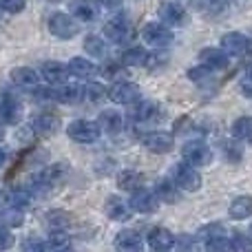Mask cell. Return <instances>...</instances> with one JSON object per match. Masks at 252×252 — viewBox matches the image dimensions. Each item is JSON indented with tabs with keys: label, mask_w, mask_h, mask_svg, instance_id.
Listing matches in <instances>:
<instances>
[{
	"label": "cell",
	"mask_w": 252,
	"mask_h": 252,
	"mask_svg": "<svg viewBox=\"0 0 252 252\" xmlns=\"http://www.w3.org/2000/svg\"><path fill=\"white\" fill-rule=\"evenodd\" d=\"M47 29L53 38L69 42V40H73L80 35L82 22H80L78 18L71 16L69 11H53L51 16L47 18Z\"/></svg>",
	"instance_id": "obj_1"
},
{
	"label": "cell",
	"mask_w": 252,
	"mask_h": 252,
	"mask_svg": "<svg viewBox=\"0 0 252 252\" xmlns=\"http://www.w3.org/2000/svg\"><path fill=\"white\" fill-rule=\"evenodd\" d=\"M102 35L106 38V42L124 47V44H133V40L137 38V29H135V25L128 20V18L115 16V18H111V20L104 22Z\"/></svg>",
	"instance_id": "obj_2"
},
{
	"label": "cell",
	"mask_w": 252,
	"mask_h": 252,
	"mask_svg": "<svg viewBox=\"0 0 252 252\" xmlns=\"http://www.w3.org/2000/svg\"><path fill=\"white\" fill-rule=\"evenodd\" d=\"M170 179L182 188V192H199L201 186H204V177H201L199 168L188 161H177L170 168Z\"/></svg>",
	"instance_id": "obj_3"
},
{
	"label": "cell",
	"mask_w": 252,
	"mask_h": 252,
	"mask_svg": "<svg viewBox=\"0 0 252 252\" xmlns=\"http://www.w3.org/2000/svg\"><path fill=\"white\" fill-rule=\"evenodd\" d=\"M139 38L144 40V44H148L151 49H166L173 44L175 31L168 25H164L161 20H151L139 29Z\"/></svg>",
	"instance_id": "obj_4"
},
{
	"label": "cell",
	"mask_w": 252,
	"mask_h": 252,
	"mask_svg": "<svg viewBox=\"0 0 252 252\" xmlns=\"http://www.w3.org/2000/svg\"><path fill=\"white\" fill-rule=\"evenodd\" d=\"M182 157L184 161L197 166V168H204V166H210L215 159V151L208 142L204 139H186L182 146Z\"/></svg>",
	"instance_id": "obj_5"
},
{
	"label": "cell",
	"mask_w": 252,
	"mask_h": 252,
	"mask_svg": "<svg viewBox=\"0 0 252 252\" xmlns=\"http://www.w3.org/2000/svg\"><path fill=\"white\" fill-rule=\"evenodd\" d=\"M142 97V89L137 82H130V80H115L106 87V100H111L113 104L120 106H130L133 102H137Z\"/></svg>",
	"instance_id": "obj_6"
},
{
	"label": "cell",
	"mask_w": 252,
	"mask_h": 252,
	"mask_svg": "<svg viewBox=\"0 0 252 252\" xmlns=\"http://www.w3.org/2000/svg\"><path fill=\"white\" fill-rule=\"evenodd\" d=\"M66 137L75 144H95L102 137V128L97 124V120H73L66 124Z\"/></svg>",
	"instance_id": "obj_7"
},
{
	"label": "cell",
	"mask_w": 252,
	"mask_h": 252,
	"mask_svg": "<svg viewBox=\"0 0 252 252\" xmlns=\"http://www.w3.org/2000/svg\"><path fill=\"white\" fill-rule=\"evenodd\" d=\"M157 18H159L164 25H168L170 29H184L190 22V13L186 11L184 4H179L177 0H164V2L157 7Z\"/></svg>",
	"instance_id": "obj_8"
},
{
	"label": "cell",
	"mask_w": 252,
	"mask_h": 252,
	"mask_svg": "<svg viewBox=\"0 0 252 252\" xmlns=\"http://www.w3.org/2000/svg\"><path fill=\"white\" fill-rule=\"evenodd\" d=\"M159 118H161L159 102H155V100H142V97H139L137 102H133V104H130L128 120L133 124L148 126V124H155Z\"/></svg>",
	"instance_id": "obj_9"
},
{
	"label": "cell",
	"mask_w": 252,
	"mask_h": 252,
	"mask_svg": "<svg viewBox=\"0 0 252 252\" xmlns=\"http://www.w3.org/2000/svg\"><path fill=\"white\" fill-rule=\"evenodd\" d=\"M159 204L161 201L157 199V195L146 186L128 192V206H130V210L137 215H155L157 210H159Z\"/></svg>",
	"instance_id": "obj_10"
},
{
	"label": "cell",
	"mask_w": 252,
	"mask_h": 252,
	"mask_svg": "<svg viewBox=\"0 0 252 252\" xmlns=\"http://www.w3.org/2000/svg\"><path fill=\"white\" fill-rule=\"evenodd\" d=\"M142 146L153 155H168L175 148V135L168 130H148L142 135Z\"/></svg>",
	"instance_id": "obj_11"
},
{
	"label": "cell",
	"mask_w": 252,
	"mask_h": 252,
	"mask_svg": "<svg viewBox=\"0 0 252 252\" xmlns=\"http://www.w3.org/2000/svg\"><path fill=\"white\" fill-rule=\"evenodd\" d=\"M144 244H146L151 250L166 252V250H173L175 246H177V235L164 226H155L146 232V241H144Z\"/></svg>",
	"instance_id": "obj_12"
},
{
	"label": "cell",
	"mask_w": 252,
	"mask_h": 252,
	"mask_svg": "<svg viewBox=\"0 0 252 252\" xmlns=\"http://www.w3.org/2000/svg\"><path fill=\"white\" fill-rule=\"evenodd\" d=\"M22 120V100L16 93H4L0 100V122L7 126H16Z\"/></svg>",
	"instance_id": "obj_13"
},
{
	"label": "cell",
	"mask_w": 252,
	"mask_h": 252,
	"mask_svg": "<svg viewBox=\"0 0 252 252\" xmlns=\"http://www.w3.org/2000/svg\"><path fill=\"white\" fill-rule=\"evenodd\" d=\"M102 210H104V217H109L111 221L124 223L128 219H133V210L128 206V199H124L122 195H109L104 206H102Z\"/></svg>",
	"instance_id": "obj_14"
},
{
	"label": "cell",
	"mask_w": 252,
	"mask_h": 252,
	"mask_svg": "<svg viewBox=\"0 0 252 252\" xmlns=\"http://www.w3.org/2000/svg\"><path fill=\"white\" fill-rule=\"evenodd\" d=\"M31 128H33L35 137H53V135L58 133V130L62 128V120L58 118L56 113H51V111H42V113H38L33 120H31Z\"/></svg>",
	"instance_id": "obj_15"
},
{
	"label": "cell",
	"mask_w": 252,
	"mask_h": 252,
	"mask_svg": "<svg viewBox=\"0 0 252 252\" xmlns=\"http://www.w3.org/2000/svg\"><path fill=\"white\" fill-rule=\"evenodd\" d=\"M199 62L213 73H217V71H226L230 66V56L221 47H204L199 51Z\"/></svg>",
	"instance_id": "obj_16"
},
{
	"label": "cell",
	"mask_w": 252,
	"mask_h": 252,
	"mask_svg": "<svg viewBox=\"0 0 252 252\" xmlns=\"http://www.w3.org/2000/svg\"><path fill=\"white\" fill-rule=\"evenodd\" d=\"M40 75H42V80L47 84H51V87H60V84H64L66 80L71 78L66 64L60 60H44L42 64H40Z\"/></svg>",
	"instance_id": "obj_17"
},
{
	"label": "cell",
	"mask_w": 252,
	"mask_h": 252,
	"mask_svg": "<svg viewBox=\"0 0 252 252\" xmlns=\"http://www.w3.org/2000/svg\"><path fill=\"white\" fill-rule=\"evenodd\" d=\"M9 80H11L13 87L22 89V91H31L33 87H38L42 75L40 71H35L33 66H13L9 71Z\"/></svg>",
	"instance_id": "obj_18"
},
{
	"label": "cell",
	"mask_w": 252,
	"mask_h": 252,
	"mask_svg": "<svg viewBox=\"0 0 252 252\" xmlns=\"http://www.w3.org/2000/svg\"><path fill=\"white\" fill-rule=\"evenodd\" d=\"M248 42H250V38L246 33H241V31H228V33H223L221 38H219V47L230 58L246 56V53H248Z\"/></svg>",
	"instance_id": "obj_19"
},
{
	"label": "cell",
	"mask_w": 252,
	"mask_h": 252,
	"mask_svg": "<svg viewBox=\"0 0 252 252\" xmlns=\"http://www.w3.org/2000/svg\"><path fill=\"white\" fill-rule=\"evenodd\" d=\"M66 69H69V75L80 82L84 80H93L97 75V64L91 60V58H82V56H73L69 62H66Z\"/></svg>",
	"instance_id": "obj_20"
},
{
	"label": "cell",
	"mask_w": 252,
	"mask_h": 252,
	"mask_svg": "<svg viewBox=\"0 0 252 252\" xmlns=\"http://www.w3.org/2000/svg\"><path fill=\"white\" fill-rule=\"evenodd\" d=\"M69 13L78 18L82 25L97 20L100 16V2L97 0H71L69 2Z\"/></svg>",
	"instance_id": "obj_21"
},
{
	"label": "cell",
	"mask_w": 252,
	"mask_h": 252,
	"mask_svg": "<svg viewBox=\"0 0 252 252\" xmlns=\"http://www.w3.org/2000/svg\"><path fill=\"white\" fill-rule=\"evenodd\" d=\"M153 192L157 195V199H159L161 204L173 206V204H179V199H182V188H179L170 177H159L157 179L155 186H153Z\"/></svg>",
	"instance_id": "obj_22"
},
{
	"label": "cell",
	"mask_w": 252,
	"mask_h": 252,
	"mask_svg": "<svg viewBox=\"0 0 252 252\" xmlns=\"http://www.w3.org/2000/svg\"><path fill=\"white\" fill-rule=\"evenodd\" d=\"M113 246L118 250H124V252H137V250H142L146 244H144V237L139 235L137 230L124 228V230H120L118 235H115Z\"/></svg>",
	"instance_id": "obj_23"
},
{
	"label": "cell",
	"mask_w": 252,
	"mask_h": 252,
	"mask_svg": "<svg viewBox=\"0 0 252 252\" xmlns=\"http://www.w3.org/2000/svg\"><path fill=\"white\" fill-rule=\"evenodd\" d=\"M148 56H151V53L144 47H139V44H128L122 51V56H120V62H122L126 69H144L148 62Z\"/></svg>",
	"instance_id": "obj_24"
},
{
	"label": "cell",
	"mask_w": 252,
	"mask_h": 252,
	"mask_svg": "<svg viewBox=\"0 0 252 252\" xmlns=\"http://www.w3.org/2000/svg\"><path fill=\"white\" fill-rule=\"evenodd\" d=\"M84 100V87L78 82H64L56 89V102L58 104H80Z\"/></svg>",
	"instance_id": "obj_25"
},
{
	"label": "cell",
	"mask_w": 252,
	"mask_h": 252,
	"mask_svg": "<svg viewBox=\"0 0 252 252\" xmlns=\"http://www.w3.org/2000/svg\"><path fill=\"white\" fill-rule=\"evenodd\" d=\"M228 217L235 221H246L252 217V195H237L228 204Z\"/></svg>",
	"instance_id": "obj_26"
},
{
	"label": "cell",
	"mask_w": 252,
	"mask_h": 252,
	"mask_svg": "<svg viewBox=\"0 0 252 252\" xmlns=\"http://www.w3.org/2000/svg\"><path fill=\"white\" fill-rule=\"evenodd\" d=\"M97 124H100L102 133H109V135H120L124 130V115L115 109H106L100 113L97 118Z\"/></svg>",
	"instance_id": "obj_27"
},
{
	"label": "cell",
	"mask_w": 252,
	"mask_h": 252,
	"mask_svg": "<svg viewBox=\"0 0 252 252\" xmlns=\"http://www.w3.org/2000/svg\"><path fill=\"white\" fill-rule=\"evenodd\" d=\"M115 182H118V188L122 192H133V190H137V188L146 186V177H144L139 170H133V168L120 170Z\"/></svg>",
	"instance_id": "obj_28"
},
{
	"label": "cell",
	"mask_w": 252,
	"mask_h": 252,
	"mask_svg": "<svg viewBox=\"0 0 252 252\" xmlns=\"http://www.w3.org/2000/svg\"><path fill=\"white\" fill-rule=\"evenodd\" d=\"M219 153H221V157L228 164H239L244 159V142H239V139H235L230 135V137L219 142Z\"/></svg>",
	"instance_id": "obj_29"
},
{
	"label": "cell",
	"mask_w": 252,
	"mask_h": 252,
	"mask_svg": "<svg viewBox=\"0 0 252 252\" xmlns=\"http://www.w3.org/2000/svg\"><path fill=\"white\" fill-rule=\"evenodd\" d=\"M84 53L89 58H104L106 51H109V42H106L104 35H97V33H87L84 35Z\"/></svg>",
	"instance_id": "obj_30"
},
{
	"label": "cell",
	"mask_w": 252,
	"mask_h": 252,
	"mask_svg": "<svg viewBox=\"0 0 252 252\" xmlns=\"http://www.w3.org/2000/svg\"><path fill=\"white\" fill-rule=\"evenodd\" d=\"M230 135L244 144H252V115H241L230 124Z\"/></svg>",
	"instance_id": "obj_31"
},
{
	"label": "cell",
	"mask_w": 252,
	"mask_h": 252,
	"mask_svg": "<svg viewBox=\"0 0 252 252\" xmlns=\"http://www.w3.org/2000/svg\"><path fill=\"white\" fill-rule=\"evenodd\" d=\"M44 223H47L51 230H69V226L73 223V215L66 213V210H49L47 215H44Z\"/></svg>",
	"instance_id": "obj_32"
},
{
	"label": "cell",
	"mask_w": 252,
	"mask_h": 252,
	"mask_svg": "<svg viewBox=\"0 0 252 252\" xmlns=\"http://www.w3.org/2000/svg\"><path fill=\"white\" fill-rule=\"evenodd\" d=\"M0 223H4V226H9V228H20L22 223H25V210L7 204L0 210Z\"/></svg>",
	"instance_id": "obj_33"
},
{
	"label": "cell",
	"mask_w": 252,
	"mask_h": 252,
	"mask_svg": "<svg viewBox=\"0 0 252 252\" xmlns=\"http://www.w3.org/2000/svg\"><path fill=\"white\" fill-rule=\"evenodd\" d=\"M44 246L51 250H71L73 248V241H71V235L66 230H51L44 241Z\"/></svg>",
	"instance_id": "obj_34"
},
{
	"label": "cell",
	"mask_w": 252,
	"mask_h": 252,
	"mask_svg": "<svg viewBox=\"0 0 252 252\" xmlns=\"http://www.w3.org/2000/svg\"><path fill=\"white\" fill-rule=\"evenodd\" d=\"M97 73L104 80H109V82H115V80H122L126 75V66L120 60H109L102 66H97Z\"/></svg>",
	"instance_id": "obj_35"
},
{
	"label": "cell",
	"mask_w": 252,
	"mask_h": 252,
	"mask_svg": "<svg viewBox=\"0 0 252 252\" xmlns=\"http://www.w3.org/2000/svg\"><path fill=\"white\" fill-rule=\"evenodd\" d=\"M84 100H89L91 104H100V102L106 100V87L97 80H91V82L84 87Z\"/></svg>",
	"instance_id": "obj_36"
},
{
	"label": "cell",
	"mask_w": 252,
	"mask_h": 252,
	"mask_svg": "<svg viewBox=\"0 0 252 252\" xmlns=\"http://www.w3.org/2000/svg\"><path fill=\"white\" fill-rule=\"evenodd\" d=\"M226 235H230V232H228V228L223 226L221 221H210V223H206V226H201L199 232H197V237H199L201 241L215 239V237H226Z\"/></svg>",
	"instance_id": "obj_37"
},
{
	"label": "cell",
	"mask_w": 252,
	"mask_h": 252,
	"mask_svg": "<svg viewBox=\"0 0 252 252\" xmlns=\"http://www.w3.org/2000/svg\"><path fill=\"white\" fill-rule=\"evenodd\" d=\"M186 78L190 80V82H195V84H204V82H208V80L213 78V71L206 69V66L199 62L197 66H190V69L186 71Z\"/></svg>",
	"instance_id": "obj_38"
},
{
	"label": "cell",
	"mask_w": 252,
	"mask_h": 252,
	"mask_svg": "<svg viewBox=\"0 0 252 252\" xmlns=\"http://www.w3.org/2000/svg\"><path fill=\"white\" fill-rule=\"evenodd\" d=\"M27 9V0H0V11L9 16H18Z\"/></svg>",
	"instance_id": "obj_39"
},
{
	"label": "cell",
	"mask_w": 252,
	"mask_h": 252,
	"mask_svg": "<svg viewBox=\"0 0 252 252\" xmlns=\"http://www.w3.org/2000/svg\"><path fill=\"white\" fill-rule=\"evenodd\" d=\"M16 246V235H13V228L0 223V250H9Z\"/></svg>",
	"instance_id": "obj_40"
},
{
	"label": "cell",
	"mask_w": 252,
	"mask_h": 252,
	"mask_svg": "<svg viewBox=\"0 0 252 252\" xmlns=\"http://www.w3.org/2000/svg\"><path fill=\"white\" fill-rule=\"evenodd\" d=\"M166 62H168V58H166L164 53H151L144 69H148V71H153V73H157L161 66H166Z\"/></svg>",
	"instance_id": "obj_41"
},
{
	"label": "cell",
	"mask_w": 252,
	"mask_h": 252,
	"mask_svg": "<svg viewBox=\"0 0 252 252\" xmlns=\"http://www.w3.org/2000/svg\"><path fill=\"white\" fill-rule=\"evenodd\" d=\"M239 93L244 97H248V100H252V80L250 78H244L239 84Z\"/></svg>",
	"instance_id": "obj_42"
},
{
	"label": "cell",
	"mask_w": 252,
	"mask_h": 252,
	"mask_svg": "<svg viewBox=\"0 0 252 252\" xmlns=\"http://www.w3.org/2000/svg\"><path fill=\"white\" fill-rule=\"evenodd\" d=\"M97 2H100L102 7H106V9H118L124 0H97Z\"/></svg>",
	"instance_id": "obj_43"
},
{
	"label": "cell",
	"mask_w": 252,
	"mask_h": 252,
	"mask_svg": "<svg viewBox=\"0 0 252 252\" xmlns=\"http://www.w3.org/2000/svg\"><path fill=\"white\" fill-rule=\"evenodd\" d=\"M7 159H9V153H7V148H2V146H0V168H2V166L7 164Z\"/></svg>",
	"instance_id": "obj_44"
},
{
	"label": "cell",
	"mask_w": 252,
	"mask_h": 252,
	"mask_svg": "<svg viewBox=\"0 0 252 252\" xmlns=\"http://www.w3.org/2000/svg\"><path fill=\"white\" fill-rule=\"evenodd\" d=\"M210 4H215V7H223V4H228L230 0H208Z\"/></svg>",
	"instance_id": "obj_45"
},
{
	"label": "cell",
	"mask_w": 252,
	"mask_h": 252,
	"mask_svg": "<svg viewBox=\"0 0 252 252\" xmlns=\"http://www.w3.org/2000/svg\"><path fill=\"white\" fill-rule=\"evenodd\" d=\"M246 78H250V80H252V64L248 66V69H246Z\"/></svg>",
	"instance_id": "obj_46"
},
{
	"label": "cell",
	"mask_w": 252,
	"mask_h": 252,
	"mask_svg": "<svg viewBox=\"0 0 252 252\" xmlns=\"http://www.w3.org/2000/svg\"><path fill=\"white\" fill-rule=\"evenodd\" d=\"M4 139V128H2V122H0V142Z\"/></svg>",
	"instance_id": "obj_47"
},
{
	"label": "cell",
	"mask_w": 252,
	"mask_h": 252,
	"mask_svg": "<svg viewBox=\"0 0 252 252\" xmlns=\"http://www.w3.org/2000/svg\"><path fill=\"white\" fill-rule=\"evenodd\" d=\"M248 237H250V241H252V226H250V230H248Z\"/></svg>",
	"instance_id": "obj_48"
}]
</instances>
